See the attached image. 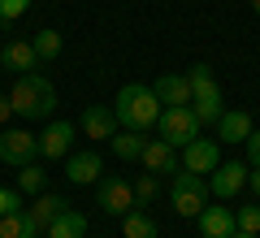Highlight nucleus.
<instances>
[{
    "label": "nucleus",
    "instance_id": "4",
    "mask_svg": "<svg viewBox=\"0 0 260 238\" xmlns=\"http://www.w3.org/2000/svg\"><path fill=\"white\" fill-rule=\"evenodd\" d=\"M156 130H160L156 139H165L169 147H186L191 139H200V117L191 104H169V109H160Z\"/></svg>",
    "mask_w": 260,
    "mask_h": 238
},
{
    "label": "nucleus",
    "instance_id": "7",
    "mask_svg": "<svg viewBox=\"0 0 260 238\" xmlns=\"http://www.w3.org/2000/svg\"><path fill=\"white\" fill-rule=\"evenodd\" d=\"M247 174H251V165H243V160H225V165L213 169V178H208V191H213L217 199H234V195L247 186Z\"/></svg>",
    "mask_w": 260,
    "mask_h": 238
},
{
    "label": "nucleus",
    "instance_id": "9",
    "mask_svg": "<svg viewBox=\"0 0 260 238\" xmlns=\"http://www.w3.org/2000/svg\"><path fill=\"white\" fill-rule=\"evenodd\" d=\"M0 70L9 74H35L39 70V52L30 39H9V44L0 48Z\"/></svg>",
    "mask_w": 260,
    "mask_h": 238
},
{
    "label": "nucleus",
    "instance_id": "18",
    "mask_svg": "<svg viewBox=\"0 0 260 238\" xmlns=\"http://www.w3.org/2000/svg\"><path fill=\"white\" fill-rule=\"evenodd\" d=\"M109 147H113V156H117V160H139L143 147H148V134H143V130H126V126H121L117 134L109 139Z\"/></svg>",
    "mask_w": 260,
    "mask_h": 238
},
{
    "label": "nucleus",
    "instance_id": "22",
    "mask_svg": "<svg viewBox=\"0 0 260 238\" xmlns=\"http://www.w3.org/2000/svg\"><path fill=\"white\" fill-rule=\"evenodd\" d=\"M44 186H48V174L35 165V160L18 169V191H22V195H44Z\"/></svg>",
    "mask_w": 260,
    "mask_h": 238
},
{
    "label": "nucleus",
    "instance_id": "27",
    "mask_svg": "<svg viewBox=\"0 0 260 238\" xmlns=\"http://www.w3.org/2000/svg\"><path fill=\"white\" fill-rule=\"evenodd\" d=\"M30 9V0H0V22H18Z\"/></svg>",
    "mask_w": 260,
    "mask_h": 238
},
{
    "label": "nucleus",
    "instance_id": "16",
    "mask_svg": "<svg viewBox=\"0 0 260 238\" xmlns=\"http://www.w3.org/2000/svg\"><path fill=\"white\" fill-rule=\"evenodd\" d=\"M65 208H70V203H65L61 195H48V191H44V195H35V203L26 208V217L35 221V229H39V234H48V225H52V221L61 217Z\"/></svg>",
    "mask_w": 260,
    "mask_h": 238
},
{
    "label": "nucleus",
    "instance_id": "2",
    "mask_svg": "<svg viewBox=\"0 0 260 238\" xmlns=\"http://www.w3.org/2000/svg\"><path fill=\"white\" fill-rule=\"evenodd\" d=\"M113 113H117V121L126 130H148V126H156V117H160V100H156L152 87L126 83L117 91V100H113Z\"/></svg>",
    "mask_w": 260,
    "mask_h": 238
},
{
    "label": "nucleus",
    "instance_id": "24",
    "mask_svg": "<svg viewBox=\"0 0 260 238\" xmlns=\"http://www.w3.org/2000/svg\"><path fill=\"white\" fill-rule=\"evenodd\" d=\"M156 191H160V178H156V174H143L139 182H135V199H139V208L156 199Z\"/></svg>",
    "mask_w": 260,
    "mask_h": 238
},
{
    "label": "nucleus",
    "instance_id": "17",
    "mask_svg": "<svg viewBox=\"0 0 260 238\" xmlns=\"http://www.w3.org/2000/svg\"><path fill=\"white\" fill-rule=\"evenodd\" d=\"M234 208H213V203H208L204 212H200V234L204 238H230L234 234Z\"/></svg>",
    "mask_w": 260,
    "mask_h": 238
},
{
    "label": "nucleus",
    "instance_id": "12",
    "mask_svg": "<svg viewBox=\"0 0 260 238\" xmlns=\"http://www.w3.org/2000/svg\"><path fill=\"white\" fill-rule=\"evenodd\" d=\"M74 134H78V126H70V121H52V126L39 134V156H48V160H61V156H70Z\"/></svg>",
    "mask_w": 260,
    "mask_h": 238
},
{
    "label": "nucleus",
    "instance_id": "13",
    "mask_svg": "<svg viewBox=\"0 0 260 238\" xmlns=\"http://www.w3.org/2000/svg\"><path fill=\"white\" fill-rule=\"evenodd\" d=\"M143 169H148V174H178V147H169L165 139H148V147H143Z\"/></svg>",
    "mask_w": 260,
    "mask_h": 238
},
{
    "label": "nucleus",
    "instance_id": "19",
    "mask_svg": "<svg viewBox=\"0 0 260 238\" xmlns=\"http://www.w3.org/2000/svg\"><path fill=\"white\" fill-rule=\"evenodd\" d=\"M83 234H87V217H83L78 208H65L61 217L48 225V234H44V238H83Z\"/></svg>",
    "mask_w": 260,
    "mask_h": 238
},
{
    "label": "nucleus",
    "instance_id": "15",
    "mask_svg": "<svg viewBox=\"0 0 260 238\" xmlns=\"http://www.w3.org/2000/svg\"><path fill=\"white\" fill-rule=\"evenodd\" d=\"M247 134H251V117L243 109H225L217 121V143H247Z\"/></svg>",
    "mask_w": 260,
    "mask_h": 238
},
{
    "label": "nucleus",
    "instance_id": "29",
    "mask_svg": "<svg viewBox=\"0 0 260 238\" xmlns=\"http://www.w3.org/2000/svg\"><path fill=\"white\" fill-rule=\"evenodd\" d=\"M9 117H13V100H9V95H0V126H5Z\"/></svg>",
    "mask_w": 260,
    "mask_h": 238
},
{
    "label": "nucleus",
    "instance_id": "11",
    "mask_svg": "<svg viewBox=\"0 0 260 238\" xmlns=\"http://www.w3.org/2000/svg\"><path fill=\"white\" fill-rule=\"evenodd\" d=\"M117 113L109 109V104H87L83 109V121H78V130H83L87 139H113L117 134Z\"/></svg>",
    "mask_w": 260,
    "mask_h": 238
},
{
    "label": "nucleus",
    "instance_id": "10",
    "mask_svg": "<svg viewBox=\"0 0 260 238\" xmlns=\"http://www.w3.org/2000/svg\"><path fill=\"white\" fill-rule=\"evenodd\" d=\"M65 178L74 186H91V182H100L104 178V160H100V152H74L70 160H65Z\"/></svg>",
    "mask_w": 260,
    "mask_h": 238
},
{
    "label": "nucleus",
    "instance_id": "5",
    "mask_svg": "<svg viewBox=\"0 0 260 238\" xmlns=\"http://www.w3.org/2000/svg\"><path fill=\"white\" fill-rule=\"evenodd\" d=\"M95 199H100V212H109V217H126L130 208H139L135 186H130L126 178H113V174H104L100 182H95Z\"/></svg>",
    "mask_w": 260,
    "mask_h": 238
},
{
    "label": "nucleus",
    "instance_id": "30",
    "mask_svg": "<svg viewBox=\"0 0 260 238\" xmlns=\"http://www.w3.org/2000/svg\"><path fill=\"white\" fill-rule=\"evenodd\" d=\"M247 186H251V191L260 195V169H251V174H247Z\"/></svg>",
    "mask_w": 260,
    "mask_h": 238
},
{
    "label": "nucleus",
    "instance_id": "3",
    "mask_svg": "<svg viewBox=\"0 0 260 238\" xmlns=\"http://www.w3.org/2000/svg\"><path fill=\"white\" fill-rule=\"evenodd\" d=\"M208 178L204 174H191V169H178L174 182H169V203H174L178 217H200L208 208Z\"/></svg>",
    "mask_w": 260,
    "mask_h": 238
},
{
    "label": "nucleus",
    "instance_id": "26",
    "mask_svg": "<svg viewBox=\"0 0 260 238\" xmlns=\"http://www.w3.org/2000/svg\"><path fill=\"white\" fill-rule=\"evenodd\" d=\"M26 208V199H22V191L13 186V191H0V217H9V212H22Z\"/></svg>",
    "mask_w": 260,
    "mask_h": 238
},
{
    "label": "nucleus",
    "instance_id": "32",
    "mask_svg": "<svg viewBox=\"0 0 260 238\" xmlns=\"http://www.w3.org/2000/svg\"><path fill=\"white\" fill-rule=\"evenodd\" d=\"M251 13H260V0H251Z\"/></svg>",
    "mask_w": 260,
    "mask_h": 238
},
{
    "label": "nucleus",
    "instance_id": "20",
    "mask_svg": "<svg viewBox=\"0 0 260 238\" xmlns=\"http://www.w3.org/2000/svg\"><path fill=\"white\" fill-rule=\"evenodd\" d=\"M121 234L126 238H156V221H152L143 208H130L126 217H121Z\"/></svg>",
    "mask_w": 260,
    "mask_h": 238
},
{
    "label": "nucleus",
    "instance_id": "1",
    "mask_svg": "<svg viewBox=\"0 0 260 238\" xmlns=\"http://www.w3.org/2000/svg\"><path fill=\"white\" fill-rule=\"evenodd\" d=\"M9 100H13V117H26V121L52 117V109H56V91H52V83H48L39 70L35 74H18Z\"/></svg>",
    "mask_w": 260,
    "mask_h": 238
},
{
    "label": "nucleus",
    "instance_id": "8",
    "mask_svg": "<svg viewBox=\"0 0 260 238\" xmlns=\"http://www.w3.org/2000/svg\"><path fill=\"white\" fill-rule=\"evenodd\" d=\"M217 165H221L217 139H191V143L182 147V169H191V174H213Z\"/></svg>",
    "mask_w": 260,
    "mask_h": 238
},
{
    "label": "nucleus",
    "instance_id": "14",
    "mask_svg": "<svg viewBox=\"0 0 260 238\" xmlns=\"http://www.w3.org/2000/svg\"><path fill=\"white\" fill-rule=\"evenodd\" d=\"M152 91H156V100L165 104H191V83H186V74H160L156 83H152Z\"/></svg>",
    "mask_w": 260,
    "mask_h": 238
},
{
    "label": "nucleus",
    "instance_id": "28",
    "mask_svg": "<svg viewBox=\"0 0 260 238\" xmlns=\"http://www.w3.org/2000/svg\"><path fill=\"white\" fill-rule=\"evenodd\" d=\"M243 147H247V165H251V169H260V130H251Z\"/></svg>",
    "mask_w": 260,
    "mask_h": 238
},
{
    "label": "nucleus",
    "instance_id": "25",
    "mask_svg": "<svg viewBox=\"0 0 260 238\" xmlns=\"http://www.w3.org/2000/svg\"><path fill=\"white\" fill-rule=\"evenodd\" d=\"M234 225L247 229V234H260V208L247 203V208H234Z\"/></svg>",
    "mask_w": 260,
    "mask_h": 238
},
{
    "label": "nucleus",
    "instance_id": "6",
    "mask_svg": "<svg viewBox=\"0 0 260 238\" xmlns=\"http://www.w3.org/2000/svg\"><path fill=\"white\" fill-rule=\"evenodd\" d=\"M35 156H39V139L30 134V130H0V160H5V165L22 169V165H30Z\"/></svg>",
    "mask_w": 260,
    "mask_h": 238
},
{
    "label": "nucleus",
    "instance_id": "31",
    "mask_svg": "<svg viewBox=\"0 0 260 238\" xmlns=\"http://www.w3.org/2000/svg\"><path fill=\"white\" fill-rule=\"evenodd\" d=\"M230 238H260V234H247V229H234Z\"/></svg>",
    "mask_w": 260,
    "mask_h": 238
},
{
    "label": "nucleus",
    "instance_id": "23",
    "mask_svg": "<svg viewBox=\"0 0 260 238\" xmlns=\"http://www.w3.org/2000/svg\"><path fill=\"white\" fill-rule=\"evenodd\" d=\"M30 44H35L39 61H56V56H61V30H39Z\"/></svg>",
    "mask_w": 260,
    "mask_h": 238
},
{
    "label": "nucleus",
    "instance_id": "21",
    "mask_svg": "<svg viewBox=\"0 0 260 238\" xmlns=\"http://www.w3.org/2000/svg\"><path fill=\"white\" fill-rule=\"evenodd\" d=\"M0 238H44V234L26 212H9V217H0Z\"/></svg>",
    "mask_w": 260,
    "mask_h": 238
}]
</instances>
